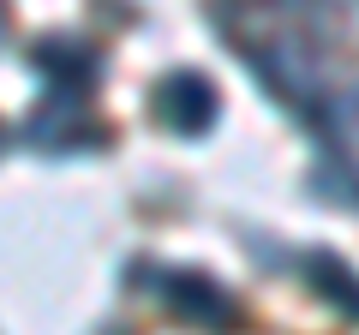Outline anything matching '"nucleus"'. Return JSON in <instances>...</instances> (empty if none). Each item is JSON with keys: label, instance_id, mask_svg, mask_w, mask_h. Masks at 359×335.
Masks as SVG:
<instances>
[{"label": "nucleus", "instance_id": "f257e3e1", "mask_svg": "<svg viewBox=\"0 0 359 335\" xmlns=\"http://www.w3.org/2000/svg\"><path fill=\"white\" fill-rule=\"evenodd\" d=\"M156 120H162L168 132H180V138H204L222 120V102H216V90H210V78H198V72L162 78V84H156Z\"/></svg>", "mask_w": 359, "mask_h": 335}, {"label": "nucleus", "instance_id": "f03ea898", "mask_svg": "<svg viewBox=\"0 0 359 335\" xmlns=\"http://www.w3.org/2000/svg\"><path fill=\"white\" fill-rule=\"evenodd\" d=\"M30 66L42 72V84H48L54 96H84L90 84H96V72H102V60H96L78 36H42L36 48H30Z\"/></svg>", "mask_w": 359, "mask_h": 335}, {"label": "nucleus", "instance_id": "7ed1b4c3", "mask_svg": "<svg viewBox=\"0 0 359 335\" xmlns=\"http://www.w3.org/2000/svg\"><path fill=\"white\" fill-rule=\"evenodd\" d=\"M162 299L174 317H192V323H228L233 317V299L222 294L210 275H192V270H174L162 282Z\"/></svg>", "mask_w": 359, "mask_h": 335}, {"label": "nucleus", "instance_id": "20e7f679", "mask_svg": "<svg viewBox=\"0 0 359 335\" xmlns=\"http://www.w3.org/2000/svg\"><path fill=\"white\" fill-rule=\"evenodd\" d=\"M306 275H311V287H318V294L330 299L335 311H347V317H359V287H347L353 275H347V264H341V258H330V252H318V258L306 264Z\"/></svg>", "mask_w": 359, "mask_h": 335}]
</instances>
